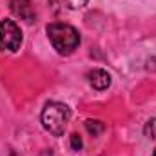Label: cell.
<instances>
[{
  "mask_svg": "<svg viewBox=\"0 0 156 156\" xmlns=\"http://www.w3.org/2000/svg\"><path fill=\"white\" fill-rule=\"evenodd\" d=\"M151 156H156V149H154V151H153V154H151Z\"/></svg>",
  "mask_w": 156,
  "mask_h": 156,
  "instance_id": "10",
  "label": "cell"
},
{
  "mask_svg": "<svg viewBox=\"0 0 156 156\" xmlns=\"http://www.w3.org/2000/svg\"><path fill=\"white\" fill-rule=\"evenodd\" d=\"M62 4H66L69 9H82L85 4H87V0H60Z\"/></svg>",
  "mask_w": 156,
  "mask_h": 156,
  "instance_id": "8",
  "label": "cell"
},
{
  "mask_svg": "<svg viewBox=\"0 0 156 156\" xmlns=\"http://www.w3.org/2000/svg\"><path fill=\"white\" fill-rule=\"evenodd\" d=\"M85 129H87L89 134H93V136H100V134L104 133L105 125H104V122H100V120H87V122H85Z\"/></svg>",
  "mask_w": 156,
  "mask_h": 156,
  "instance_id": "6",
  "label": "cell"
},
{
  "mask_svg": "<svg viewBox=\"0 0 156 156\" xmlns=\"http://www.w3.org/2000/svg\"><path fill=\"white\" fill-rule=\"evenodd\" d=\"M9 9H11V13L16 18L24 20L27 24H33L35 18H37V13H35V7H33L31 0H11L9 2Z\"/></svg>",
  "mask_w": 156,
  "mask_h": 156,
  "instance_id": "4",
  "label": "cell"
},
{
  "mask_svg": "<svg viewBox=\"0 0 156 156\" xmlns=\"http://www.w3.org/2000/svg\"><path fill=\"white\" fill-rule=\"evenodd\" d=\"M22 45V31L13 20L0 22V49L2 51H18Z\"/></svg>",
  "mask_w": 156,
  "mask_h": 156,
  "instance_id": "3",
  "label": "cell"
},
{
  "mask_svg": "<svg viewBox=\"0 0 156 156\" xmlns=\"http://www.w3.org/2000/svg\"><path fill=\"white\" fill-rule=\"evenodd\" d=\"M71 147H73V151H80L82 147H83V142H82V138H80V134H71Z\"/></svg>",
  "mask_w": 156,
  "mask_h": 156,
  "instance_id": "9",
  "label": "cell"
},
{
  "mask_svg": "<svg viewBox=\"0 0 156 156\" xmlns=\"http://www.w3.org/2000/svg\"><path fill=\"white\" fill-rule=\"evenodd\" d=\"M87 82L93 89L96 91H105L109 85H111V75L105 71V69H93L87 73Z\"/></svg>",
  "mask_w": 156,
  "mask_h": 156,
  "instance_id": "5",
  "label": "cell"
},
{
  "mask_svg": "<svg viewBox=\"0 0 156 156\" xmlns=\"http://www.w3.org/2000/svg\"><path fill=\"white\" fill-rule=\"evenodd\" d=\"M144 134H145L147 138H151V140H154L156 138V118H151V120L145 123V127H144Z\"/></svg>",
  "mask_w": 156,
  "mask_h": 156,
  "instance_id": "7",
  "label": "cell"
},
{
  "mask_svg": "<svg viewBox=\"0 0 156 156\" xmlns=\"http://www.w3.org/2000/svg\"><path fill=\"white\" fill-rule=\"evenodd\" d=\"M71 118V111L66 104L62 102H47L42 109V115H40V122L44 125V129L53 134V136H62L66 127H67V122Z\"/></svg>",
  "mask_w": 156,
  "mask_h": 156,
  "instance_id": "2",
  "label": "cell"
},
{
  "mask_svg": "<svg viewBox=\"0 0 156 156\" xmlns=\"http://www.w3.org/2000/svg\"><path fill=\"white\" fill-rule=\"evenodd\" d=\"M45 33H47V38L51 42V45L56 49L58 55H71L80 45V35L69 24L53 22L45 27Z\"/></svg>",
  "mask_w": 156,
  "mask_h": 156,
  "instance_id": "1",
  "label": "cell"
}]
</instances>
